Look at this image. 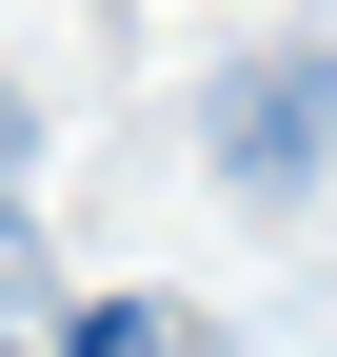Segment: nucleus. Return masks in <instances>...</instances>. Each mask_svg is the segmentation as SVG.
Listing matches in <instances>:
<instances>
[{"instance_id":"f257e3e1","label":"nucleus","mask_w":337,"mask_h":357,"mask_svg":"<svg viewBox=\"0 0 337 357\" xmlns=\"http://www.w3.org/2000/svg\"><path fill=\"white\" fill-rule=\"evenodd\" d=\"M219 178H238L258 218L337 178V40H258V60L219 79Z\"/></svg>"},{"instance_id":"f03ea898","label":"nucleus","mask_w":337,"mask_h":357,"mask_svg":"<svg viewBox=\"0 0 337 357\" xmlns=\"http://www.w3.org/2000/svg\"><path fill=\"white\" fill-rule=\"evenodd\" d=\"M60 357H219V318H179V298H100V318H60Z\"/></svg>"},{"instance_id":"7ed1b4c3","label":"nucleus","mask_w":337,"mask_h":357,"mask_svg":"<svg viewBox=\"0 0 337 357\" xmlns=\"http://www.w3.org/2000/svg\"><path fill=\"white\" fill-rule=\"evenodd\" d=\"M20 178H40V119H20V79H0V238H20Z\"/></svg>"}]
</instances>
